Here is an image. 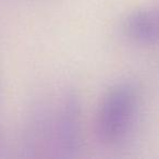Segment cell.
<instances>
[{"mask_svg": "<svg viewBox=\"0 0 159 159\" xmlns=\"http://www.w3.org/2000/svg\"><path fill=\"white\" fill-rule=\"evenodd\" d=\"M139 111V89L132 81H121L106 93L95 124L102 144L117 146L130 139Z\"/></svg>", "mask_w": 159, "mask_h": 159, "instance_id": "obj_1", "label": "cell"}, {"mask_svg": "<svg viewBox=\"0 0 159 159\" xmlns=\"http://www.w3.org/2000/svg\"><path fill=\"white\" fill-rule=\"evenodd\" d=\"M49 130L48 120L43 107H34L27 116L23 130V150L26 156H35V152L46 144L45 141L48 139Z\"/></svg>", "mask_w": 159, "mask_h": 159, "instance_id": "obj_4", "label": "cell"}, {"mask_svg": "<svg viewBox=\"0 0 159 159\" xmlns=\"http://www.w3.org/2000/svg\"><path fill=\"white\" fill-rule=\"evenodd\" d=\"M158 13L152 9H139L130 13L124 21V33L135 44L152 46L158 39Z\"/></svg>", "mask_w": 159, "mask_h": 159, "instance_id": "obj_3", "label": "cell"}, {"mask_svg": "<svg viewBox=\"0 0 159 159\" xmlns=\"http://www.w3.org/2000/svg\"><path fill=\"white\" fill-rule=\"evenodd\" d=\"M55 148L61 158H74L82 147V102L75 89L64 93L56 120Z\"/></svg>", "mask_w": 159, "mask_h": 159, "instance_id": "obj_2", "label": "cell"}]
</instances>
